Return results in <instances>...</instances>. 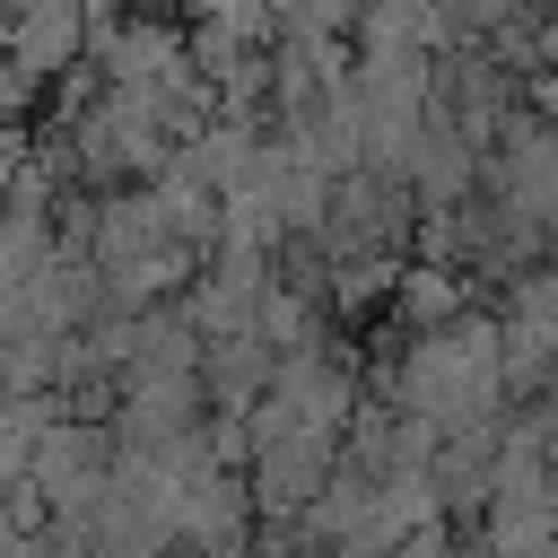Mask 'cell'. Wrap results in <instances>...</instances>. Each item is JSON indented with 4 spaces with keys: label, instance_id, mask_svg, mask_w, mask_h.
Masks as SVG:
<instances>
[{
    "label": "cell",
    "instance_id": "cell-3",
    "mask_svg": "<svg viewBox=\"0 0 558 558\" xmlns=\"http://www.w3.org/2000/svg\"><path fill=\"white\" fill-rule=\"evenodd\" d=\"M78 52H87V9L78 0H17L9 26H0V61L44 78V87L61 70H78Z\"/></svg>",
    "mask_w": 558,
    "mask_h": 558
},
{
    "label": "cell",
    "instance_id": "cell-2",
    "mask_svg": "<svg viewBox=\"0 0 558 558\" xmlns=\"http://www.w3.org/2000/svg\"><path fill=\"white\" fill-rule=\"evenodd\" d=\"M270 401H279V410H296L305 427L340 436V427H349V410H357V349L314 340V349H296V357H270Z\"/></svg>",
    "mask_w": 558,
    "mask_h": 558
},
{
    "label": "cell",
    "instance_id": "cell-5",
    "mask_svg": "<svg viewBox=\"0 0 558 558\" xmlns=\"http://www.w3.org/2000/svg\"><path fill=\"white\" fill-rule=\"evenodd\" d=\"M471 305V288L453 279V270H436V262H401L392 270V314L410 323V331H427V323H445V314H462Z\"/></svg>",
    "mask_w": 558,
    "mask_h": 558
},
{
    "label": "cell",
    "instance_id": "cell-4",
    "mask_svg": "<svg viewBox=\"0 0 558 558\" xmlns=\"http://www.w3.org/2000/svg\"><path fill=\"white\" fill-rule=\"evenodd\" d=\"M262 392H270V349H262L253 331H235V340H201V410L244 418Z\"/></svg>",
    "mask_w": 558,
    "mask_h": 558
},
{
    "label": "cell",
    "instance_id": "cell-1",
    "mask_svg": "<svg viewBox=\"0 0 558 558\" xmlns=\"http://www.w3.org/2000/svg\"><path fill=\"white\" fill-rule=\"evenodd\" d=\"M105 480H113V436L105 418H52L26 453V488L52 523H87L105 506Z\"/></svg>",
    "mask_w": 558,
    "mask_h": 558
}]
</instances>
